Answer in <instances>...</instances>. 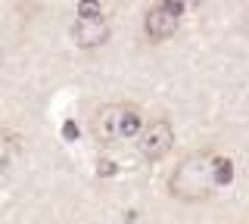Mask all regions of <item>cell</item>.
I'll use <instances>...</instances> for the list:
<instances>
[{"mask_svg": "<svg viewBox=\"0 0 249 224\" xmlns=\"http://www.w3.org/2000/svg\"><path fill=\"white\" fill-rule=\"evenodd\" d=\"M215 184V156L209 153H193L184 162H178V168L168 177V193L181 203H202L212 196Z\"/></svg>", "mask_w": 249, "mask_h": 224, "instance_id": "cell-1", "label": "cell"}, {"mask_svg": "<svg viewBox=\"0 0 249 224\" xmlns=\"http://www.w3.org/2000/svg\"><path fill=\"white\" fill-rule=\"evenodd\" d=\"M143 131V115L134 103H109L93 115V137L100 143H119L140 137Z\"/></svg>", "mask_w": 249, "mask_h": 224, "instance_id": "cell-2", "label": "cell"}, {"mask_svg": "<svg viewBox=\"0 0 249 224\" xmlns=\"http://www.w3.org/2000/svg\"><path fill=\"white\" fill-rule=\"evenodd\" d=\"M181 16H184V0H162L156 3L143 19V32L150 41H165L178 32L181 25Z\"/></svg>", "mask_w": 249, "mask_h": 224, "instance_id": "cell-3", "label": "cell"}, {"mask_svg": "<svg viewBox=\"0 0 249 224\" xmlns=\"http://www.w3.org/2000/svg\"><path fill=\"white\" fill-rule=\"evenodd\" d=\"M171 146H175V128H171L168 119L150 121V125L140 131V137H137V150H140V156H143L146 162L165 159L171 153Z\"/></svg>", "mask_w": 249, "mask_h": 224, "instance_id": "cell-4", "label": "cell"}, {"mask_svg": "<svg viewBox=\"0 0 249 224\" xmlns=\"http://www.w3.org/2000/svg\"><path fill=\"white\" fill-rule=\"evenodd\" d=\"M72 41L84 50H93L100 44L109 41V22L100 16V19H78L72 25Z\"/></svg>", "mask_w": 249, "mask_h": 224, "instance_id": "cell-5", "label": "cell"}, {"mask_svg": "<svg viewBox=\"0 0 249 224\" xmlns=\"http://www.w3.org/2000/svg\"><path fill=\"white\" fill-rule=\"evenodd\" d=\"M16 150H19V140H16V134H10V131H0V174H3L6 168L13 165Z\"/></svg>", "mask_w": 249, "mask_h": 224, "instance_id": "cell-6", "label": "cell"}, {"mask_svg": "<svg viewBox=\"0 0 249 224\" xmlns=\"http://www.w3.org/2000/svg\"><path fill=\"white\" fill-rule=\"evenodd\" d=\"M231 181H233V165H231V159L215 156V184H218V187H228Z\"/></svg>", "mask_w": 249, "mask_h": 224, "instance_id": "cell-7", "label": "cell"}, {"mask_svg": "<svg viewBox=\"0 0 249 224\" xmlns=\"http://www.w3.org/2000/svg\"><path fill=\"white\" fill-rule=\"evenodd\" d=\"M100 16H103L100 0H81L78 3V19H100Z\"/></svg>", "mask_w": 249, "mask_h": 224, "instance_id": "cell-8", "label": "cell"}, {"mask_svg": "<svg viewBox=\"0 0 249 224\" xmlns=\"http://www.w3.org/2000/svg\"><path fill=\"white\" fill-rule=\"evenodd\" d=\"M97 174L100 177H109V174H115V165L109 159H100V165H97Z\"/></svg>", "mask_w": 249, "mask_h": 224, "instance_id": "cell-9", "label": "cell"}, {"mask_svg": "<svg viewBox=\"0 0 249 224\" xmlns=\"http://www.w3.org/2000/svg\"><path fill=\"white\" fill-rule=\"evenodd\" d=\"M62 134H66V140H78V125L75 121H66V125H62Z\"/></svg>", "mask_w": 249, "mask_h": 224, "instance_id": "cell-10", "label": "cell"}]
</instances>
